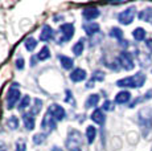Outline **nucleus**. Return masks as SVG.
Segmentation results:
<instances>
[{"instance_id": "nucleus-1", "label": "nucleus", "mask_w": 152, "mask_h": 151, "mask_svg": "<svg viewBox=\"0 0 152 151\" xmlns=\"http://www.w3.org/2000/svg\"><path fill=\"white\" fill-rule=\"evenodd\" d=\"M144 82H145V74L139 72L135 76L118 80L116 81V86H119V88H142L144 85Z\"/></svg>"}, {"instance_id": "nucleus-2", "label": "nucleus", "mask_w": 152, "mask_h": 151, "mask_svg": "<svg viewBox=\"0 0 152 151\" xmlns=\"http://www.w3.org/2000/svg\"><path fill=\"white\" fill-rule=\"evenodd\" d=\"M20 89H19V85L17 84H12V86L8 90V95H7V109L11 110L13 109L15 105L19 102L20 100Z\"/></svg>"}, {"instance_id": "nucleus-3", "label": "nucleus", "mask_w": 152, "mask_h": 151, "mask_svg": "<svg viewBox=\"0 0 152 151\" xmlns=\"http://www.w3.org/2000/svg\"><path fill=\"white\" fill-rule=\"evenodd\" d=\"M135 7H130L127 8L126 11H123V12H121L118 15V20L121 24H124V25H130L131 23L134 21V17H135Z\"/></svg>"}, {"instance_id": "nucleus-4", "label": "nucleus", "mask_w": 152, "mask_h": 151, "mask_svg": "<svg viewBox=\"0 0 152 151\" xmlns=\"http://www.w3.org/2000/svg\"><path fill=\"white\" fill-rule=\"evenodd\" d=\"M48 114H50L56 121H62L66 115V111L62 106L57 105V103H52V105L48 107Z\"/></svg>"}, {"instance_id": "nucleus-5", "label": "nucleus", "mask_w": 152, "mask_h": 151, "mask_svg": "<svg viewBox=\"0 0 152 151\" xmlns=\"http://www.w3.org/2000/svg\"><path fill=\"white\" fill-rule=\"evenodd\" d=\"M119 64L122 65V68L124 70H132L135 64H134V60H132V56H131L128 52H122L119 54Z\"/></svg>"}, {"instance_id": "nucleus-6", "label": "nucleus", "mask_w": 152, "mask_h": 151, "mask_svg": "<svg viewBox=\"0 0 152 151\" xmlns=\"http://www.w3.org/2000/svg\"><path fill=\"white\" fill-rule=\"evenodd\" d=\"M81 134L77 131V130H73V131L69 133V138L66 141V146L69 147V150H73L75 147H80L81 144Z\"/></svg>"}, {"instance_id": "nucleus-7", "label": "nucleus", "mask_w": 152, "mask_h": 151, "mask_svg": "<svg viewBox=\"0 0 152 151\" xmlns=\"http://www.w3.org/2000/svg\"><path fill=\"white\" fill-rule=\"evenodd\" d=\"M41 127L44 130V133L45 134H49L50 131H53V130L56 129V119L53 117H52L50 114H48L46 113L45 117H44V119L41 122Z\"/></svg>"}, {"instance_id": "nucleus-8", "label": "nucleus", "mask_w": 152, "mask_h": 151, "mask_svg": "<svg viewBox=\"0 0 152 151\" xmlns=\"http://www.w3.org/2000/svg\"><path fill=\"white\" fill-rule=\"evenodd\" d=\"M60 32L61 34L64 36V40L62 41H69V40H72V37L74 36V25L73 24H69V23H66V24H62L60 27Z\"/></svg>"}, {"instance_id": "nucleus-9", "label": "nucleus", "mask_w": 152, "mask_h": 151, "mask_svg": "<svg viewBox=\"0 0 152 151\" xmlns=\"http://www.w3.org/2000/svg\"><path fill=\"white\" fill-rule=\"evenodd\" d=\"M82 16L85 20H94L99 16V10L97 7H87L82 11Z\"/></svg>"}, {"instance_id": "nucleus-10", "label": "nucleus", "mask_w": 152, "mask_h": 151, "mask_svg": "<svg viewBox=\"0 0 152 151\" xmlns=\"http://www.w3.org/2000/svg\"><path fill=\"white\" fill-rule=\"evenodd\" d=\"M85 78H86V70L85 69H74V70L70 73V80L73 81V82H81V81H83Z\"/></svg>"}, {"instance_id": "nucleus-11", "label": "nucleus", "mask_w": 152, "mask_h": 151, "mask_svg": "<svg viewBox=\"0 0 152 151\" xmlns=\"http://www.w3.org/2000/svg\"><path fill=\"white\" fill-rule=\"evenodd\" d=\"M53 37V29L50 25H44L41 32H40V40L41 41H48Z\"/></svg>"}, {"instance_id": "nucleus-12", "label": "nucleus", "mask_w": 152, "mask_h": 151, "mask_svg": "<svg viewBox=\"0 0 152 151\" xmlns=\"http://www.w3.org/2000/svg\"><path fill=\"white\" fill-rule=\"evenodd\" d=\"M90 118H91V121H93V122H95V123H98V125H103V123H104V119H106V118H104L103 111H102L101 109L94 110Z\"/></svg>"}, {"instance_id": "nucleus-13", "label": "nucleus", "mask_w": 152, "mask_h": 151, "mask_svg": "<svg viewBox=\"0 0 152 151\" xmlns=\"http://www.w3.org/2000/svg\"><path fill=\"white\" fill-rule=\"evenodd\" d=\"M83 29L85 32H86L89 36H91V34H95L99 32V24H97V23H86V24L83 25Z\"/></svg>"}, {"instance_id": "nucleus-14", "label": "nucleus", "mask_w": 152, "mask_h": 151, "mask_svg": "<svg viewBox=\"0 0 152 151\" xmlns=\"http://www.w3.org/2000/svg\"><path fill=\"white\" fill-rule=\"evenodd\" d=\"M130 98H131V94L128 92H119L118 94L115 95V102L116 103H119V105H122V103H126V102H128L130 101Z\"/></svg>"}, {"instance_id": "nucleus-15", "label": "nucleus", "mask_w": 152, "mask_h": 151, "mask_svg": "<svg viewBox=\"0 0 152 151\" xmlns=\"http://www.w3.org/2000/svg\"><path fill=\"white\" fill-rule=\"evenodd\" d=\"M104 80V73L103 72H101V70H95L94 72V74H93V77H91V80L87 82V88H91V86H94V82L95 81H103Z\"/></svg>"}, {"instance_id": "nucleus-16", "label": "nucleus", "mask_w": 152, "mask_h": 151, "mask_svg": "<svg viewBox=\"0 0 152 151\" xmlns=\"http://www.w3.org/2000/svg\"><path fill=\"white\" fill-rule=\"evenodd\" d=\"M95 136H97V129L94 126H87L86 129V138H87V143L91 144L95 141Z\"/></svg>"}, {"instance_id": "nucleus-17", "label": "nucleus", "mask_w": 152, "mask_h": 151, "mask_svg": "<svg viewBox=\"0 0 152 151\" xmlns=\"http://www.w3.org/2000/svg\"><path fill=\"white\" fill-rule=\"evenodd\" d=\"M23 121L27 127V130H33L34 129V117L33 114H24L23 115Z\"/></svg>"}, {"instance_id": "nucleus-18", "label": "nucleus", "mask_w": 152, "mask_h": 151, "mask_svg": "<svg viewBox=\"0 0 152 151\" xmlns=\"http://www.w3.org/2000/svg\"><path fill=\"white\" fill-rule=\"evenodd\" d=\"M139 19L152 24V8H147V10L142 11V12L139 13Z\"/></svg>"}, {"instance_id": "nucleus-19", "label": "nucleus", "mask_w": 152, "mask_h": 151, "mask_svg": "<svg viewBox=\"0 0 152 151\" xmlns=\"http://www.w3.org/2000/svg\"><path fill=\"white\" fill-rule=\"evenodd\" d=\"M58 60H60L61 65L64 66V69H72L73 65H74V61H73L70 57L66 56H58Z\"/></svg>"}, {"instance_id": "nucleus-20", "label": "nucleus", "mask_w": 152, "mask_h": 151, "mask_svg": "<svg viewBox=\"0 0 152 151\" xmlns=\"http://www.w3.org/2000/svg\"><path fill=\"white\" fill-rule=\"evenodd\" d=\"M83 48H85V40L81 39L78 43H75L74 46H73V53L75 54V56H81L83 52Z\"/></svg>"}, {"instance_id": "nucleus-21", "label": "nucleus", "mask_w": 152, "mask_h": 151, "mask_svg": "<svg viewBox=\"0 0 152 151\" xmlns=\"http://www.w3.org/2000/svg\"><path fill=\"white\" fill-rule=\"evenodd\" d=\"M98 102H99V94H91L89 98H87L85 106L86 107H95L98 105Z\"/></svg>"}, {"instance_id": "nucleus-22", "label": "nucleus", "mask_w": 152, "mask_h": 151, "mask_svg": "<svg viewBox=\"0 0 152 151\" xmlns=\"http://www.w3.org/2000/svg\"><path fill=\"white\" fill-rule=\"evenodd\" d=\"M132 36L136 41H143V40L145 39V31L143 29V28H136V29H134V32H132Z\"/></svg>"}, {"instance_id": "nucleus-23", "label": "nucleus", "mask_w": 152, "mask_h": 151, "mask_svg": "<svg viewBox=\"0 0 152 151\" xmlns=\"http://www.w3.org/2000/svg\"><path fill=\"white\" fill-rule=\"evenodd\" d=\"M24 45H25V48H27V51L33 52L34 49H36V46H37V41L33 39V37H28V39L25 40Z\"/></svg>"}, {"instance_id": "nucleus-24", "label": "nucleus", "mask_w": 152, "mask_h": 151, "mask_svg": "<svg viewBox=\"0 0 152 151\" xmlns=\"http://www.w3.org/2000/svg\"><path fill=\"white\" fill-rule=\"evenodd\" d=\"M49 57H50V51H49L48 46H44L41 51L39 52V54H37V59L40 61H44V60H48Z\"/></svg>"}, {"instance_id": "nucleus-25", "label": "nucleus", "mask_w": 152, "mask_h": 151, "mask_svg": "<svg viewBox=\"0 0 152 151\" xmlns=\"http://www.w3.org/2000/svg\"><path fill=\"white\" fill-rule=\"evenodd\" d=\"M19 125H20V122H19V118H17V117L12 115V117L8 118V121H7V126L10 127L11 130H16L17 127H19Z\"/></svg>"}, {"instance_id": "nucleus-26", "label": "nucleus", "mask_w": 152, "mask_h": 151, "mask_svg": "<svg viewBox=\"0 0 152 151\" xmlns=\"http://www.w3.org/2000/svg\"><path fill=\"white\" fill-rule=\"evenodd\" d=\"M29 103H31V97H29V95H25V97L21 100V102L19 103V110L20 111H23L24 109L29 107Z\"/></svg>"}, {"instance_id": "nucleus-27", "label": "nucleus", "mask_w": 152, "mask_h": 151, "mask_svg": "<svg viewBox=\"0 0 152 151\" xmlns=\"http://www.w3.org/2000/svg\"><path fill=\"white\" fill-rule=\"evenodd\" d=\"M110 36L114 37V39L116 40H122V37H123V32H122V29H119V28H113L110 32Z\"/></svg>"}, {"instance_id": "nucleus-28", "label": "nucleus", "mask_w": 152, "mask_h": 151, "mask_svg": "<svg viewBox=\"0 0 152 151\" xmlns=\"http://www.w3.org/2000/svg\"><path fill=\"white\" fill-rule=\"evenodd\" d=\"M45 135L46 134H36L33 136V143L37 144V146H39V144H42L44 141H45Z\"/></svg>"}, {"instance_id": "nucleus-29", "label": "nucleus", "mask_w": 152, "mask_h": 151, "mask_svg": "<svg viewBox=\"0 0 152 151\" xmlns=\"http://www.w3.org/2000/svg\"><path fill=\"white\" fill-rule=\"evenodd\" d=\"M41 105H42V101L36 98V100H34V107L32 109V114H37V113L41 110Z\"/></svg>"}, {"instance_id": "nucleus-30", "label": "nucleus", "mask_w": 152, "mask_h": 151, "mask_svg": "<svg viewBox=\"0 0 152 151\" xmlns=\"http://www.w3.org/2000/svg\"><path fill=\"white\" fill-rule=\"evenodd\" d=\"M16 68L19 69V70H23V69H24V60H23L21 57L16 60Z\"/></svg>"}, {"instance_id": "nucleus-31", "label": "nucleus", "mask_w": 152, "mask_h": 151, "mask_svg": "<svg viewBox=\"0 0 152 151\" xmlns=\"http://www.w3.org/2000/svg\"><path fill=\"white\" fill-rule=\"evenodd\" d=\"M16 151H25V143L23 141L16 143Z\"/></svg>"}, {"instance_id": "nucleus-32", "label": "nucleus", "mask_w": 152, "mask_h": 151, "mask_svg": "<svg viewBox=\"0 0 152 151\" xmlns=\"http://www.w3.org/2000/svg\"><path fill=\"white\" fill-rule=\"evenodd\" d=\"M66 102H69V103H73L74 105V100H73V94H72V92L70 90H66Z\"/></svg>"}, {"instance_id": "nucleus-33", "label": "nucleus", "mask_w": 152, "mask_h": 151, "mask_svg": "<svg viewBox=\"0 0 152 151\" xmlns=\"http://www.w3.org/2000/svg\"><path fill=\"white\" fill-rule=\"evenodd\" d=\"M113 102H110V101H106V102L103 103V110H107V111H110V110H113Z\"/></svg>"}, {"instance_id": "nucleus-34", "label": "nucleus", "mask_w": 152, "mask_h": 151, "mask_svg": "<svg viewBox=\"0 0 152 151\" xmlns=\"http://www.w3.org/2000/svg\"><path fill=\"white\" fill-rule=\"evenodd\" d=\"M145 45H147V48L152 52V39H148L147 41H145Z\"/></svg>"}, {"instance_id": "nucleus-35", "label": "nucleus", "mask_w": 152, "mask_h": 151, "mask_svg": "<svg viewBox=\"0 0 152 151\" xmlns=\"http://www.w3.org/2000/svg\"><path fill=\"white\" fill-rule=\"evenodd\" d=\"M0 151H7V146L3 142H0Z\"/></svg>"}, {"instance_id": "nucleus-36", "label": "nucleus", "mask_w": 152, "mask_h": 151, "mask_svg": "<svg viewBox=\"0 0 152 151\" xmlns=\"http://www.w3.org/2000/svg\"><path fill=\"white\" fill-rule=\"evenodd\" d=\"M52 151H64V150L60 149L58 146H53V147H52Z\"/></svg>"}, {"instance_id": "nucleus-37", "label": "nucleus", "mask_w": 152, "mask_h": 151, "mask_svg": "<svg viewBox=\"0 0 152 151\" xmlns=\"http://www.w3.org/2000/svg\"><path fill=\"white\" fill-rule=\"evenodd\" d=\"M70 151H82L80 149V147H75V149H73V150H70Z\"/></svg>"}]
</instances>
